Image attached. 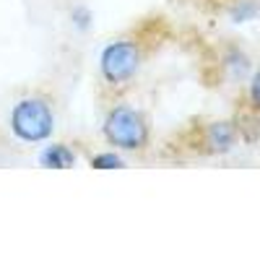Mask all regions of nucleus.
Wrapping results in <instances>:
<instances>
[{"label":"nucleus","mask_w":260,"mask_h":260,"mask_svg":"<svg viewBox=\"0 0 260 260\" xmlns=\"http://www.w3.org/2000/svg\"><path fill=\"white\" fill-rule=\"evenodd\" d=\"M91 167L94 169H122L125 159L120 154H115V151H102V154H96L91 159Z\"/></svg>","instance_id":"6"},{"label":"nucleus","mask_w":260,"mask_h":260,"mask_svg":"<svg viewBox=\"0 0 260 260\" xmlns=\"http://www.w3.org/2000/svg\"><path fill=\"white\" fill-rule=\"evenodd\" d=\"M237 141L234 122H213L206 127V146L211 154H226Z\"/></svg>","instance_id":"4"},{"label":"nucleus","mask_w":260,"mask_h":260,"mask_svg":"<svg viewBox=\"0 0 260 260\" xmlns=\"http://www.w3.org/2000/svg\"><path fill=\"white\" fill-rule=\"evenodd\" d=\"M250 104H252V110L260 112V71L250 81Z\"/></svg>","instance_id":"8"},{"label":"nucleus","mask_w":260,"mask_h":260,"mask_svg":"<svg viewBox=\"0 0 260 260\" xmlns=\"http://www.w3.org/2000/svg\"><path fill=\"white\" fill-rule=\"evenodd\" d=\"M102 133L107 143L115 146L117 151H143L151 136L143 112H138L130 104H117L107 112Z\"/></svg>","instance_id":"1"},{"label":"nucleus","mask_w":260,"mask_h":260,"mask_svg":"<svg viewBox=\"0 0 260 260\" xmlns=\"http://www.w3.org/2000/svg\"><path fill=\"white\" fill-rule=\"evenodd\" d=\"M11 130L24 143H45L55 130V112L47 99L26 96L11 112Z\"/></svg>","instance_id":"2"},{"label":"nucleus","mask_w":260,"mask_h":260,"mask_svg":"<svg viewBox=\"0 0 260 260\" xmlns=\"http://www.w3.org/2000/svg\"><path fill=\"white\" fill-rule=\"evenodd\" d=\"M76 161H78L76 151L65 143H50L39 154V164L47 169H71V167H76Z\"/></svg>","instance_id":"5"},{"label":"nucleus","mask_w":260,"mask_h":260,"mask_svg":"<svg viewBox=\"0 0 260 260\" xmlns=\"http://www.w3.org/2000/svg\"><path fill=\"white\" fill-rule=\"evenodd\" d=\"M141 68V47L133 39H117L99 55L102 78L110 86H127Z\"/></svg>","instance_id":"3"},{"label":"nucleus","mask_w":260,"mask_h":260,"mask_svg":"<svg viewBox=\"0 0 260 260\" xmlns=\"http://www.w3.org/2000/svg\"><path fill=\"white\" fill-rule=\"evenodd\" d=\"M73 24H76L78 31H86V29L91 26V11H86L83 6L73 8Z\"/></svg>","instance_id":"7"}]
</instances>
